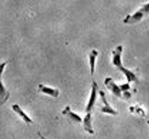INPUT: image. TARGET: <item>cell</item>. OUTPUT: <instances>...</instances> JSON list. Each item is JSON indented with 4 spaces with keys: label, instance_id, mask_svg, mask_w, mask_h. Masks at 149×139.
<instances>
[{
    "label": "cell",
    "instance_id": "1",
    "mask_svg": "<svg viewBox=\"0 0 149 139\" xmlns=\"http://www.w3.org/2000/svg\"><path fill=\"white\" fill-rule=\"evenodd\" d=\"M122 52H123V46L119 45L116 47V49L113 51V64L116 67V69H118L120 71H122L126 77L127 82L130 83L131 82H137L138 78L136 77L133 71L130 70L125 69L122 63Z\"/></svg>",
    "mask_w": 149,
    "mask_h": 139
},
{
    "label": "cell",
    "instance_id": "2",
    "mask_svg": "<svg viewBox=\"0 0 149 139\" xmlns=\"http://www.w3.org/2000/svg\"><path fill=\"white\" fill-rule=\"evenodd\" d=\"M149 14V3L144 4L141 8L134 13L133 15H127L125 18L124 19V23L125 24H134L137 23L140 20H142V18L146 17V15Z\"/></svg>",
    "mask_w": 149,
    "mask_h": 139
},
{
    "label": "cell",
    "instance_id": "3",
    "mask_svg": "<svg viewBox=\"0 0 149 139\" xmlns=\"http://www.w3.org/2000/svg\"><path fill=\"white\" fill-rule=\"evenodd\" d=\"M6 63H8V61H5L2 62L1 65H0V100H1V104H3L6 101H8V99L9 97V92L6 91V89H5L2 82V74Z\"/></svg>",
    "mask_w": 149,
    "mask_h": 139
},
{
    "label": "cell",
    "instance_id": "4",
    "mask_svg": "<svg viewBox=\"0 0 149 139\" xmlns=\"http://www.w3.org/2000/svg\"><path fill=\"white\" fill-rule=\"evenodd\" d=\"M104 83H105V85H106V87H107L110 91H111L115 96H117V97H119V98H122V97H123V94H122L123 92H122V90H121V88H120V86H118L117 84H116L112 78H110V77L105 78Z\"/></svg>",
    "mask_w": 149,
    "mask_h": 139
},
{
    "label": "cell",
    "instance_id": "5",
    "mask_svg": "<svg viewBox=\"0 0 149 139\" xmlns=\"http://www.w3.org/2000/svg\"><path fill=\"white\" fill-rule=\"evenodd\" d=\"M97 92H98V85H97L96 82L93 81L92 83V92H91L90 99H89V102L86 106V112H91V111L93 110V108L94 106V103L96 102Z\"/></svg>",
    "mask_w": 149,
    "mask_h": 139
},
{
    "label": "cell",
    "instance_id": "6",
    "mask_svg": "<svg viewBox=\"0 0 149 139\" xmlns=\"http://www.w3.org/2000/svg\"><path fill=\"white\" fill-rule=\"evenodd\" d=\"M99 94H100V96H101V99H102V103H104V106L101 108V112H104V114L112 115H118V112H117V111H115L113 108H112V107H111V105H110V104L108 103V101H107V99H106V96H105L104 92L100 91V92H99Z\"/></svg>",
    "mask_w": 149,
    "mask_h": 139
},
{
    "label": "cell",
    "instance_id": "7",
    "mask_svg": "<svg viewBox=\"0 0 149 139\" xmlns=\"http://www.w3.org/2000/svg\"><path fill=\"white\" fill-rule=\"evenodd\" d=\"M38 91L43 92V94H48V95H50V96H52L54 98L58 97L60 94V91L58 90V89H55V88H50L49 87V86H46V85H44L43 83H40L38 86Z\"/></svg>",
    "mask_w": 149,
    "mask_h": 139
},
{
    "label": "cell",
    "instance_id": "8",
    "mask_svg": "<svg viewBox=\"0 0 149 139\" xmlns=\"http://www.w3.org/2000/svg\"><path fill=\"white\" fill-rule=\"evenodd\" d=\"M12 109L13 111H14L16 114H17L19 116H20L22 119H23V121L26 123V124H33V121H32V119L26 114V112L21 109V107L19 106L18 104H13L12 105Z\"/></svg>",
    "mask_w": 149,
    "mask_h": 139
},
{
    "label": "cell",
    "instance_id": "9",
    "mask_svg": "<svg viewBox=\"0 0 149 139\" xmlns=\"http://www.w3.org/2000/svg\"><path fill=\"white\" fill-rule=\"evenodd\" d=\"M83 128L87 133L94 135V130L92 125V114L91 112H87L86 115L83 118Z\"/></svg>",
    "mask_w": 149,
    "mask_h": 139
},
{
    "label": "cell",
    "instance_id": "10",
    "mask_svg": "<svg viewBox=\"0 0 149 139\" xmlns=\"http://www.w3.org/2000/svg\"><path fill=\"white\" fill-rule=\"evenodd\" d=\"M62 115H66L68 118L72 119V121L76 122V123H81L83 122V120L81 119V117L80 115H78L75 112H73L72 110H70V106H66L65 108L63 109L62 111Z\"/></svg>",
    "mask_w": 149,
    "mask_h": 139
},
{
    "label": "cell",
    "instance_id": "11",
    "mask_svg": "<svg viewBox=\"0 0 149 139\" xmlns=\"http://www.w3.org/2000/svg\"><path fill=\"white\" fill-rule=\"evenodd\" d=\"M98 56V51L96 50H93L91 51V53L89 55L90 59V68H91V74L93 75L94 73V68H95V61H96V58Z\"/></svg>",
    "mask_w": 149,
    "mask_h": 139
},
{
    "label": "cell",
    "instance_id": "12",
    "mask_svg": "<svg viewBox=\"0 0 149 139\" xmlns=\"http://www.w3.org/2000/svg\"><path fill=\"white\" fill-rule=\"evenodd\" d=\"M120 88H121V90H122V92H128L129 90L131 89V87H130V83L129 82H126V83H125V84H122V85H120Z\"/></svg>",
    "mask_w": 149,
    "mask_h": 139
},
{
    "label": "cell",
    "instance_id": "13",
    "mask_svg": "<svg viewBox=\"0 0 149 139\" xmlns=\"http://www.w3.org/2000/svg\"><path fill=\"white\" fill-rule=\"evenodd\" d=\"M132 97V94L130 92H124V95H123V98L125 99V100H128V99H130Z\"/></svg>",
    "mask_w": 149,
    "mask_h": 139
},
{
    "label": "cell",
    "instance_id": "14",
    "mask_svg": "<svg viewBox=\"0 0 149 139\" xmlns=\"http://www.w3.org/2000/svg\"><path fill=\"white\" fill-rule=\"evenodd\" d=\"M38 136H40V139H47L46 137H45V136H43L40 133H38Z\"/></svg>",
    "mask_w": 149,
    "mask_h": 139
},
{
    "label": "cell",
    "instance_id": "15",
    "mask_svg": "<svg viewBox=\"0 0 149 139\" xmlns=\"http://www.w3.org/2000/svg\"><path fill=\"white\" fill-rule=\"evenodd\" d=\"M147 124H149V120H148V121H147Z\"/></svg>",
    "mask_w": 149,
    "mask_h": 139
}]
</instances>
